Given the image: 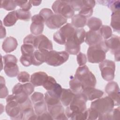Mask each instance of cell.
I'll return each mask as SVG.
<instances>
[{
    "label": "cell",
    "instance_id": "1",
    "mask_svg": "<svg viewBox=\"0 0 120 120\" xmlns=\"http://www.w3.org/2000/svg\"><path fill=\"white\" fill-rule=\"evenodd\" d=\"M108 51L104 40L98 44L90 46L87 52V60L91 63H99L105 59Z\"/></svg>",
    "mask_w": 120,
    "mask_h": 120
},
{
    "label": "cell",
    "instance_id": "2",
    "mask_svg": "<svg viewBox=\"0 0 120 120\" xmlns=\"http://www.w3.org/2000/svg\"><path fill=\"white\" fill-rule=\"evenodd\" d=\"M87 101L86 97L82 93L75 94L70 104L65 110V114L68 119H70L75 114L86 111Z\"/></svg>",
    "mask_w": 120,
    "mask_h": 120
},
{
    "label": "cell",
    "instance_id": "3",
    "mask_svg": "<svg viewBox=\"0 0 120 120\" xmlns=\"http://www.w3.org/2000/svg\"><path fill=\"white\" fill-rule=\"evenodd\" d=\"M82 83L83 89L86 87H95L97 80L94 75L86 65L79 66L74 76Z\"/></svg>",
    "mask_w": 120,
    "mask_h": 120
},
{
    "label": "cell",
    "instance_id": "4",
    "mask_svg": "<svg viewBox=\"0 0 120 120\" xmlns=\"http://www.w3.org/2000/svg\"><path fill=\"white\" fill-rule=\"evenodd\" d=\"M6 112L12 120H22V114L20 104L13 94L6 98Z\"/></svg>",
    "mask_w": 120,
    "mask_h": 120
},
{
    "label": "cell",
    "instance_id": "5",
    "mask_svg": "<svg viewBox=\"0 0 120 120\" xmlns=\"http://www.w3.org/2000/svg\"><path fill=\"white\" fill-rule=\"evenodd\" d=\"M114 106L113 101L108 96L98 98L91 103L90 108L96 110L99 116H102L111 112Z\"/></svg>",
    "mask_w": 120,
    "mask_h": 120
},
{
    "label": "cell",
    "instance_id": "6",
    "mask_svg": "<svg viewBox=\"0 0 120 120\" xmlns=\"http://www.w3.org/2000/svg\"><path fill=\"white\" fill-rule=\"evenodd\" d=\"M75 29L71 23H66L54 33L53 39L55 42L60 45H65L67 41L73 36Z\"/></svg>",
    "mask_w": 120,
    "mask_h": 120
},
{
    "label": "cell",
    "instance_id": "7",
    "mask_svg": "<svg viewBox=\"0 0 120 120\" xmlns=\"http://www.w3.org/2000/svg\"><path fill=\"white\" fill-rule=\"evenodd\" d=\"M52 8L55 14L60 15L66 19L72 18L75 15V11L68 1H55Z\"/></svg>",
    "mask_w": 120,
    "mask_h": 120
},
{
    "label": "cell",
    "instance_id": "8",
    "mask_svg": "<svg viewBox=\"0 0 120 120\" xmlns=\"http://www.w3.org/2000/svg\"><path fill=\"white\" fill-rule=\"evenodd\" d=\"M69 58V54L66 51L58 52L54 50L49 51L45 62L47 65L57 67L66 62Z\"/></svg>",
    "mask_w": 120,
    "mask_h": 120
},
{
    "label": "cell",
    "instance_id": "9",
    "mask_svg": "<svg viewBox=\"0 0 120 120\" xmlns=\"http://www.w3.org/2000/svg\"><path fill=\"white\" fill-rule=\"evenodd\" d=\"M99 68L101 76L106 81H111L114 78L115 71V62L109 60H105L99 63Z\"/></svg>",
    "mask_w": 120,
    "mask_h": 120
},
{
    "label": "cell",
    "instance_id": "10",
    "mask_svg": "<svg viewBox=\"0 0 120 120\" xmlns=\"http://www.w3.org/2000/svg\"><path fill=\"white\" fill-rule=\"evenodd\" d=\"M105 91L114 102V106L120 105V88L118 83L114 81L109 82L105 87Z\"/></svg>",
    "mask_w": 120,
    "mask_h": 120
},
{
    "label": "cell",
    "instance_id": "11",
    "mask_svg": "<svg viewBox=\"0 0 120 120\" xmlns=\"http://www.w3.org/2000/svg\"><path fill=\"white\" fill-rule=\"evenodd\" d=\"M20 105L22 114V120H38V115L35 113L32 102L29 98Z\"/></svg>",
    "mask_w": 120,
    "mask_h": 120
},
{
    "label": "cell",
    "instance_id": "12",
    "mask_svg": "<svg viewBox=\"0 0 120 120\" xmlns=\"http://www.w3.org/2000/svg\"><path fill=\"white\" fill-rule=\"evenodd\" d=\"M67 19L62 15L54 14L45 22L47 27L51 29H57L66 24Z\"/></svg>",
    "mask_w": 120,
    "mask_h": 120
},
{
    "label": "cell",
    "instance_id": "13",
    "mask_svg": "<svg viewBox=\"0 0 120 120\" xmlns=\"http://www.w3.org/2000/svg\"><path fill=\"white\" fill-rule=\"evenodd\" d=\"M49 112L52 117L53 120H68V118L65 114V110L61 102L51 105L47 106Z\"/></svg>",
    "mask_w": 120,
    "mask_h": 120
},
{
    "label": "cell",
    "instance_id": "14",
    "mask_svg": "<svg viewBox=\"0 0 120 120\" xmlns=\"http://www.w3.org/2000/svg\"><path fill=\"white\" fill-rule=\"evenodd\" d=\"M34 47L36 49H45L52 50V43L45 36L41 34L36 36Z\"/></svg>",
    "mask_w": 120,
    "mask_h": 120
},
{
    "label": "cell",
    "instance_id": "15",
    "mask_svg": "<svg viewBox=\"0 0 120 120\" xmlns=\"http://www.w3.org/2000/svg\"><path fill=\"white\" fill-rule=\"evenodd\" d=\"M103 40L99 30L93 31L90 30L85 33L84 41L89 46L98 44Z\"/></svg>",
    "mask_w": 120,
    "mask_h": 120
},
{
    "label": "cell",
    "instance_id": "16",
    "mask_svg": "<svg viewBox=\"0 0 120 120\" xmlns=\"http://www.w3.org/2000/svg\"><path fill=\"white\" fill-rule=\"evenodd\" d=\"M49 51L43 49L35 50L32 56V65L38 66L45 62Z\"/></svg>",
    "mask_w": 120,
    "mask_h": 120
},
{
    "label": "cell",
    "instance_id": "17",
    "mask_svg": "<svg viewBox=\"0 0 120 120\" xmlns=\"http://www.w3.org/2000/svg\"><path fill=\"white\" fill-rule=\"evenodd\" d=\"M12 94L15 96L19 104L24 103L29 98V95L23 90L22 84L21 83H18L14 86L12 89Z\"/></svg>",
    "mask_w": 120,
    "mask_h": 120
},
{
    "label": "cell",
    "instance_id": "18",
    "mask_svg": "<svg viewBox=\"0 0 120 120\" xmlns=\"http://www.w3.org/2000/svg\"><path fill=\"white\" fill-rule=\"evenodd\" d=\"M120 38L115 35L112 36L106 40H104V42L108 51H110L112 53L114 54L115 52L120 51Z\"/></svg>",
    "mask_w": 120,
    "mask_h": 120
},
{
    "label": "cell",
    "instance_id": "19",
    "mask_svg": "<svg viewBox=\"0 0 120 120\" xmlns=\"http://www.w3.org/2000/svg\"><path fill=\"white\" fill-rule=\"evenodd\" d=\"M86 98L87 101H92L101 98L104 95V92L94 87H86L83 89L81 92Z\"/></svg>",
    "mask_w": 120,
    "mask_h": 120
},
{
    "label": "cell",
    "instance_id": "20",
    "mask_svg": "<svg viewBox=\"0 0 120 120\" xmlns=\"http://www.w3.org/2000/svg\"><path fill=\"white\" fill-rule=\"evenodd\" d=\"M65 45V51L69 54L76 55L80 51V43L74 38L73 35L66 42Z\"/></svg>",
    "mask_w": 120,
    "mask_h": 120
},
{
    "label": "cell",
    "instance_id": "21",
    "mask_svg": "<svg viewBox=\"0 0 120 120\" xmlns=\"http://www.w3.org/2000/svg\"><path fill=\"white\" fill-rule=\"evenodd\" d=\"M48 75L44 72L39 71L32 74L30 76V82L35 87L43 86Z\"/></svg>",
    "mask_w": 120,
    "mask_h": 120
},
{
    "label": "cell",
    "instance_id": "22",
    "mask_svg": "<svg viewBox=\"0 0 120 120\" xmlns=\"http://www.w3.org/2000/svg\"><path fill=\"white\" fill-rule=\"evenodd\" d=\"M18 45L17 41L13 37L6 38L2 45L3 50L6 53H9L15 51Z\"/></svg>",
    "mask_w": 120,
    "mask_h": 120
},
{
    "label": "cell",
    "instance_id": "23",
    "mask_svg": "<svg viewBox=\"0 0 120 120\" xmlns=\"http://www.w3.org/2000/svg\"><path fill=\"white\" fill-rule=\"evenodd\" d=\"M75 94L70 89H62V93L60 98V101L64 106L69 105L73 99Z\"/></svg>",
    "mask_w": 120,
    "mask_h": 120
},
{
    "label": "cell",
    "instance_id": "24",
    "mask_svg": "<svg viewBox=\"0 0 120 120\" xmlns=\"http://www.w3.org/2000/svg\"><path fill=\"white\" fill-rule=\"evenodd\" d=\"M4 70L6 75L9 77H14L18 75L19 68L16 63L10 62L4 64Z\"/></svg>",
    "mask_w": 120,
    "mask_h": 120
},
{
    "label": "cell",
    "instance_id": "25",
    "mask_svg": "<svg viewBox=\"0 0 120 120\" xmlns=\"http://www.w3.org/2000/svg\"><path fill=\"white\" fill-rule=\"evenodd\" d=\"M83 6L79 11V14L83 16L86 18L90 17L93 12V8L94 7L92 3L87 0H83Z\"/></svg>",
    "mask_w": 120,
    "mask_h": 120
},
{
    "label": "cell",
    "instance_id": "26",
    "mask_svg": "<svg viewBox=\"0 0 120 120\" xmlns=\"http://www.w3.org/2000/svg\"><path fill=\"white\" fill-rule=\"evenodd\" d=\"M87 23V18L80 14L75 15L72 18L71 24L76 29L84 27Z\"/></svg>",
    "mask_w": 120,
    "mask_h": 120
},
{
    "label": "cell",
    "instance_id": "27",
    "mask_svg": "<svg viewBox=\"0 0 120 120\" xmlns=\"http://www.w3.org/2000/svg\"><path fill=\"white\" fill-rule=\"evenodd\" d=\"M18 20L16 11H13L9 12L4 18L3 23L5 26L11 27L15 25Z\"/></svg>",
    "mask_w": 120,
    "mask_h": 120
},
{
    "label": "cell",
    "instance_id": "28",
    "mask_svg": "<svg viewBox=\"0 0 120 120\" xmlns=\"http://www.w3.org/2000/svg\"><path fill=\"white\" fill-rule=\"evenodd\" d=\"M86 24L90 30L98 31L102 25V22L97 17H92L87 21Z\"/></svg>",
    "mask_w": 120,
    "mask_h": 120
},
{
    "label": "cell",
    "instance_id": "29",
    "mask_svg": "<svg viewBox=\"0 0 120 120\" xmlns=\"http://www.w3.org/2000/svg\"><path fill=\"white\" fill-rule=\"evenodd\" d=\"M111 26L114 31L118 33L120 31V11L112 12L111 15Z\"/></svg>",
    "mask_w": 120,
    "mask_h": 120
},
{
    "label": "cell",
    "instance_id": "30",
    "mask_svg": "<svg viewBox=\"0 0 120 120\" xmlns=\"http://www.w3.org/2000/svg\"><path fill=\"white\" fill-rule=\"evenodd\" d=\"M70 89L75 94H79L82 92L83 87L80 81L75 77H72L69 81Z\"/></svg>",
    "mask_w": 120,
    "mask_h": 120
},
{
    "label": "cell",
    "instance_id": "31",
    "mask_svg": "<svg viewBox=\"0 0 120 120\" xmlns=\"http://www.w3.org/2000/svg\"><path fill=\"white\" fill-rule=\"evenodd\" d=\"M99 120H115L120 119V107L116 108H113L112 111L109 113L99 116L98 118Z\"/></svg>",
    "mask_w": 120,
    "mask_h": 120
},
{
    "label": "cell",
    "instance_id": "32",
    "mask_svg": "<svg viewBox=\"0 0 120 120\" xmlns=\"http://www.w3.org/2000/svg\"><path fill=\"white\" fill-rule=\"evenodd\" d=\"M44 29V23L32 22L30 26L31 33L35 35L38 36L42 34Z\"/></svg>",
    "mask_w": 120,
    "mask_h": 120
},
{
    "label": "cell",
    "instance_id": "33",
    "mask_svg": "<svg viewBox=\"0 0 120 120\" xmlns=\"http://www.w3.org/2000/svg\"><path fill=\"white\" fill-rule=\"evenodd\" d=\"M34 105V109L36 114L37 115H40L47 111V105L45 99L39 101Z\"/></svg>",
    "mask_w": 120,
    "mask_h": 120
},
{
    "label": "cell",
    "instance_id": "34",
    "mask_svg": "<svg viewBox=\"0 0 120 120\" xmlns=\"http://www.w3.org/2000/svg\"><path fill=\"white\" fill-rule=\"evenodd\" d=\"M17 6L15 0H4L0 2V8L8 11H12L15 9Z\"/></svg>",
    "mask_w": 120,
    "mask_h": 120
},
{
    "label": "cell",
    "instance_id": "35",
    "mask_svg": "<svg viewBox=\"0 0 120 120\" xmlns=\"http://www.w3.org/2000/svg\"><path fill=\"white\" fill-rule=\"evenodd\" d=\"M99 31L102 37L103 40H106L112 36V30L111 27L108 25H102Z\"/></svg>",
    "mask_w": 120,
    "mask_h": 120
},
{
    "label": "cell",
    "instance_id": "36",
    "mask_svg": "<svg viewBox=\"0 0 120 120\" xmlns=\"http://www.w3.org/2000/svg\"><path fill=\"white\" fill-rule=\"evenodd\" d=\"M62 91V88L60 84L56 83L53 87L49 90H47V92L51 96L60 98Z\"/></svg>",
    "mask_w": 120,
    "mask_h": 120
},
{
    "label": "cell",
    "instance_id": "37",
    "mask_svg": "<svg viewBox=\"0 0 120 120\" xmlns=\"http://www.w3.org/2000/svg\"><path fill=\"white\" fill-rule=\"evenodd\" d=\"M85 33L86 32L83 29H76L73 37L81 45L84 41Z\"/></svg>",
    "mask_w": 120,
    "mask_h": 120
},
{
    "label": "cell",
    "instance_id": "38",
    "mask_svg": "<svg viewBox=\"0 0 120 120\" xmlns=\"http://www.w3.org/2000/svg\"><path fill=\"white\" fill-rule=\"evenodd\" d=\"M16 11V14L18 19L23 21H29L31 18V13L29 11L18 9Z\"/></svg>",
    "mask_w": 120,
    "mask_h": 120
},
{
    "label": "cell",
    "instance_id": "39",
    "mask_svg": "<svg viewBox=\"0 0 120 120\" xmlns=\"http://www.w3.org/2000/svg\"><path fill=\"white\" fill-rule=\"evenodd\" d=\"M22 55H31L35 50V48L33 45L23 44L21 47Z\"/></svg>",
    "mask_w": 120,
    "mask_h": 120
},
{
    "label": "cell",
    "instance_id": "40",
    "mask_svg": "<svg viewBox=\"0 0 120 120\" xmlns=\"http://www.w3.org/2000/svg\"><path fill=\"white\" fill-rule=\"evenodd\" d=\"M106 6L112 12L120 11V1L119 0H107Z\"/></svg>",
    "mask_w": 120,
    "mask_h": 120
},
{
    "label": "cell",
    "instance_id": "41",
    "mask_svg": "<svg viewBox=\"0 0 120 120\" xmlns=\"http://www.w3.org/2000/svg\"><path fill=\"white\" fill-rule=\"evenodd\" d=\"M15 2L17 6L20 7L21 9L24 10L29 11L32 7V4L30 0H15Z\"/></svg>",
    "mask_w": 120,
    "mask_h": 120
},
{
    "label": "cell",
    "instance_id": "42",
    "mask_svg": "<svg viewBox=\"0 0 120 120\" xmlns=\"http://www.w3.org/2000/svg\"><path fill=\"white\" fill-rule=\"evenodd\" d=\"M32 54L31 55H22L20 61L24 67H29L32 64Z\"/></svg>",
    "mask_w": 120,
    "mask_h": 120
},
{
    "label": "cell",
    "instance_id": "43",
    "mask_svg": "<svg viewBox=\"0 0 120 120\" xmlns=\"http://www.w3.org/2000/svg\"><path fill=\"white\" fill-rule=\"evenodd\" d=\"M17 78L19 82L22 83L28 82L30 80V74L26 71H22L20 72L17 75Z\"/></svg>",
    "mask_w": 120,
    "mask_h": 120
},
{
    "label": "cell",
    "instance_id": "44",
    "mask_svg": "<svg viewBox=\"0 0 120 120\" xmlns=\"http://www.w3.org/2000/svg\"><path fill=\"white\" fill-rule=\"evenodd\" d=\"M56 83L57 82L53 77L51 76H48V78L43 84V86L47 90H49L53 87Z\"/></svg>",
    "mask_w": 120,
    "mask_h": 120
},
{
    "label": "cell",
    "instance_id": "45",
    "mask_svg": "<svg viewBox=\"0 0 120 120\" xmlns=\"http://www.w3.org/2000/svg\"><path fill=\"white\" fill-rule=\"evenodd\" d=\"M0 98H7L8 94V91L5 85V81L4 78L0 76Z\"/></svg>",
    "mask_w": 120,
    "mask_h": 120
},
{
    "label": "cell",
    "instance_id": "46",
    "mask_svg": "<svg viewBox=\"0 0 120 120\" xmlns=\"http://www.w3.org/2000/svg\"><path fill=\"white\" fill-rule=\"evenodd\" d=\"M30 100L33 105L44 100V95L39 92H35L30 96Z\"/></svg>",
    "mask_w": 120,
    "mask_h": 120
},
{
    "label": "cell",
    "instance_id": "47",
    "mask_svg": "<svg viewBox=\"0 0 120 120\" xmlns=\"http://www.w3.org/2000/svg\"><path fill=\"white\" fill-rule=\"evenodd\" d=\"M39 14L43 18L45 22V21H46L49 18H50L52 15H53L54 13L50 9L45 8L42 9L40 11Z\"/></svg>",
    "mask_w": 120,
    "mask_h": 120
},
{
    "label": "cell",
    "instance_id": "48",
    "mask_svg": "<svg viewBox=\"0 0 120 120\" xmlns=\"http://www.w3.org/2000/svg\"><path fill=\"white\" fill-rule=\"evenodd\" d=\"M68 3L70 4L74 11H79L83 6V0H70L68 1Z\"/></svg>",
    "mask_w": 120,
    "mask_h": 120
},
{
    "label": "cell",
    "instance_id": "49",
    "mask_svg": "<svg viewBox=\"0 0 120 120\" xmlns=\"http://www.w3.org/2000/svg\"><path fill=\"white\" fill-rule=\"evenodd\" d=\"M76 60L77 63L79 66L85 65L87 61V58L86 55L81 52H79L76 56Z\"/></svg>",
    "mask_w": 120,
    "mask_h": 120
},
{
    "label": "cell",
    "instance_id": "50",
    "mask_svg": "<svg viewBox=\"0 0 120 120\" xmlns=\"http://www.w3.org/2000/svg\"><path fill=\"white\" fill-rule=\"evenodd\" d=\"M87 120H96L98 119L99 114L98 112L94 109L92 108L87 110Z\"/></svg>",
    "mask_w": 120,
    "mask_h": 120
},
{
    "label": "cell",
    "instance_id": "51",
    "mask_svg": "<svg viewBox=\"0 0 120 120\" xmlns=\"http://www.w3.org/2000/svg\"><path fill=\"white\" fill-rule=\"evenodd\" d=\"M87 119V110L84 112H79L73 115L70 119L73 120H84Z\"/></svg>",
    "mask_w": 120,
    "mask_h": 120
},
{
    "label": "cell",
    "instance_id": "52",
    "mask_svg": "<svg viewBox=\"0 0 120 120\" xmlns=\"http://www.w3.org/2000/svg\"><path fill=\"white\" fill-rule=\"evenodd\" d=\"M22 86L23 90L29 96L32 94V93L34 92L35 86L31 83L28 82L23 83Z\"/></svg>",
    "mask_w": 120,
    "mask_h": 120
},
{
    "label": "cell",
    "instance_id": "53",
    "mask_svg": "<svg viewBox=\"0 0 120 120\" xmlns=\"http://www.w3.org/2000/svg\"><path fill=\"white\" fill-rule=\"evenodd\" d=\"M4 64H6L7 63L14 62L17 63V59L16 57L12 54H7L3 57Z\"/></svg>",
    "mask_w": 120,
    "mask_h": 120
},
{
    "label": "cell",
    "instance_id": "54",
    "mask_svg": "<svg viewBox=\"0 0 120 120\" xmlns=\"http://www.w3.org/2000/svg\"><path fill=\"white\" fill-rule=\"evenodd\" d=\"M36 36L33 34L27 35L23 39V44H27L33 45L34 46Z\"/></svg>",
    "mask_w": 120,
    "mask_h": 120
},
{
    "label": "cell",
    "instance_id": "55",
    "mask_svg": "<svg viewBox=\"0 0 120 120\" xmlns=\"http://www.w3.org/2000/svg\"><path fill=\"white\" fill-rule=\"evenodd\" d=\"M32 22H38V23H45V20L43 18L39 15L37 14L31 17Z\"/></svg>",
    "mask_w": 120,
    "mask_h": 120
},
{
    "label": "cell",
    "instance_id": "56",
    "mask_svg": "<svg viewBox=\"0 0 120 120\" xmlns=\"http://www.w3.org/2000/svg\"><path fill=\"white\" fill-rule=\"evenodd\" d=\"M38 120H53L51 114L48 111H46L42 114L38 115Z\"/></svg>",
    "mask_w": 120,
    "mask_h": 120
},
{
    "label": "cell",
    "instance_id": "57",
    "mask_svg": "<svg viewBox=\"0 0 120 120\" xmlns=\"http://www.w3.org/2000/svg\"><path fill=\"white\" fill-rule=\"evenodd\" d=\"M6 36V30L4 26H3L2 22L0 21V38L2 39L5 38Z\"/></svg>",
    "mask_w": 120,
    "mask_h": 120
},
{
    "label": "cell",
    "instance_id": "58",
    "mask_svg": "<svg viewBox=\"0 0 120 120\" xmlns=\"http://www.w3.org/2000/svg\"><path fill=\"white\" fill-rule=\"evenodd\" d=\"M114 58L115 61H119L120 60V51L115 52L114 54Z\"/></svg>",
    "mask_w": 120,
    "mask_h": 120
},
{
    "label": "cell",
    "instance_id": "59",
    "mask_svg": "<svg viewBox=\"0 0 120 120\" xmlns=\"http://www.w3.org/2000/svg\"><path fill=\"white\" fill-rule=\"evenodd\" d=\"M31 4L34 6H37L39 5L42 2L41 0H30Z\"/></svg>",
    "mask_w": 120,
    "mask_h": 120
}]
</instances>
